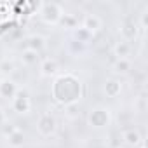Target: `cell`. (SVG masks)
<instances>
[{
	"instance_id": "obj_3",
	"label": "cell",
	"mask_w": 148,
	"mask_h": 148,
	"mask_svg": "<svg viewBox=\"0 0 148 148\" xmlns=\"http://www.w3.org/2000/svg\"><path fill=\"white\" fill-rule=\"evenodd\" d=\"M87 122L94 129H105V127H108L112 124V113L105 106H96V108H92L89 112Z\"/></svg>"
},
{
	"instance_id": "obj_23",
	"label": "cell",
	"mask_w": 148,
	"mask_h": 148,
	"mask_svg": "<svg viewBox=\"0 0 148 148\" xmlns=\"http://www.w3.org/2000/svg\"><path fill=\"white\" fill-rule=\"evenodd\" d=\"M16 129H18L16 125H4V127H2V131H4V134H5V138H7L11 132H14Z\"/></svg>"
},
{
	"instance_id": "obj_19",
	"label": "cell",
	"mask_w": 148,
	"mask_h": 148,
	"mask_svg": "<svg viewBox=\"0 0 148 148\" xmlns=\"http://www.w3.org/2000/svg\"><path fill=\"white\" fill-rule=\"evenodd\" d=\"M64 115L68 119H77L80 115V103H73V105L64 106Z\"/></svg>"
},
{
	"instance_id": "obj_24",
	"label": "cell",
	"mask_w": 148,
	"mask_h": 148,
	"mask_svg": "<svg viewBox=\"0 0 148 148\" xmlns=\"http://www.w3.org/2000/svg\"><path fill=\"white\" fill-rule=\"evenodd\" d=\"M5 122V112H4V108L0 106V125H2Z\"/></svg>"
},
{
	"instance_id": "obj_22",
	"label": "cell",
	"mask_w": 148,
	"mask_h": 148,
	"mask_svg": "<svg viewBox=\"0 0 148 148\" xmlns=\"http://www.w3.org/2000/svg\"><path fill=\"white\" fill-rule=\"evenodd\" d=\"M139 26H141V30H146V26H148V11H145V12L141 14V21H139Z\"/></svg>"
},
{
	"instance_id": "obj_15",
	"label": "cell",
	"mask_w": 148,
	"mask_h": 148,
	"mask_svg": "<svg viewBox=\"0 0 148 148\" xmlns=\"http://www.w3.org/2000/svg\"><path fill=\"white\" fill-rule=\"evenodd\" d=\"M73 40H77V42H80V44L87 45V44L92 40V35H91L87 30H84L82 26H79V28L73 30Z\"/></svg>"
},
{
	"instance_id": "obj_25",
	"label": "cell",
	"mask_w": 148,
	"mask_h": 148,
	"mask_svg": "<svg viewBox=\"0 0 148 148\" xmlns=\"http://www.w3.org/2000/svg\"><path fill=\"white\" fill-rule=\"evenodd\" d=\"M138 148H146V145H145V143H141V145H139Z\"/></svg>"
},
{
	"instance_id": "obj_17",
	"label": "cell",
	"mask_w": 148,
	"mask_h": 148,
	"mask_svg": "<svg viewBox=\"0 0 148 148\" xmlns=\"http://www.w3.org/2000/svg\"><path fill=\"white\" fill-rule=\"evenodd\" d=\"M59 25L64 26L66 30H75V28H79V21H77V18L73 16V14H63Z\"/></svg>"
},
{
	"instance_id": "obj_5",
	"label": "cell",
	"mask_w": 148,
	"mask_h": 148,
	"mask_svg": "<svg viewBox=\"0 0 148 148\" xmlns=\"http://www.w3.org/2000/svg\"><path fill=\"white\" fill-rule=\"evenodd\" d=\"M18 92H19V89H18V86H16L14 80H11V79H0V98H2V99L12 101Z\"/></svg>"
},
{
	"instance_id": "obj_14",
	"label": "cell",
	"mask_w": 148,
	"mask_h": 148,
	"mask_svg": "<svg viewBox=\"0 0 148 148\" xmlns=\"http://www.w3.org/2000/svg\"><path fill=\"white\" fill-rule=\"evenodd\" d=\"M7 143H9L11 148H21V146L25 145V132L18 127L14 132H11V134L7 136Z\"/></svg>"
},
{
	"instance_id": "obj_11",
	"label": "cell",
	"mask_w": 148,
	"mask_h": 148,
	"mask_svg": "<svg viewBox=\"0 0 148 148\" xmlns=\"http://www.w3.org/2000/svg\"><path fill=\"white\" fill-rule=\"evenodd\" d=\"M26 49H30V51L40 54V52L45 49V38H44L42 35H37V33L30 35V37L26 38Z\"/></svg>"
},
{
	"instance_id": "obj_18",
	"label": "cell",
	"mask_w": 148,
	"mask_h": 148,
	"mask_svg": "<svg viewBox=\"0 0 148 148\" xmlns=\"http://www.w3.org/2000/svg\"><path fill=\"white\" fill-rule=\"evenodd\" d=\"M131 70V61L129 59H117L113 63V71L120 73V75H125V73Z\"/></svg>"
},
{
	"instance_id": "obj_21",
	"label": "cell",
	"mask_w": 148,
	"mask_h": 148,
	"mask_svg": "<svg viewBox=\"0 0 148 148\" xmlns=\"http://www.w3.org/2000/svg\"><path fill=\"white\" fill-rule=\"evenodd\" d=\"M0 71H2V73H12L14 71V63L9 61V59L0 61Z\"/></svg>"
},
{
	"instance_id": "obj_12",
	"label": "cell",
	"mask_w": 148,
	"mask_h": 148,
	"mask_svg": "<svg viewBox=\"0 0 148 148\" xmlns=\"http://www.w3.org/2000/svg\"><path fill=\"white\" fill-rule=\"evenodd\" d=\"M120 33L124 35L125 42H127V40H134V38L138 37V33H139V28H138V25H136L134 21H125V23L120 26Z\"/></svg>"
},
{
	"instance_id": "obj_13",
	"label": "cell",
	"mask_w": 148,
	"mask_h": 148,
	"mask_svg": "<svg viewBox=\"0 0 148 148\" xmlns=\"http://www.w3.org/2000/svg\"><path fill=\"white\" fill-rule=\"evenodd\" d=\"M113 54L117 56V59H129V54H131V45H129V42H125V40L117 42L115 47H113Z\"/></svg>"
},
{
	"instance_id": "obj_2",
	"label": "cell",
	"mask_w": 148,
	"mask_h": 148,
	"mask_svg": "<svg viewBox=\"0 0 148 148\" xmlns=\"http://www.w3.org/2000/svg\"><path fill=\"white\" fill-rule=\"evenodd\" d=\"M63 14H64V12H63V7H61L58 2H42V4H40L38 16H40V19H42L45 25H51V26L59 25Z\"/></svg>"
},
{
	"instance_id": "obj_6",
	"label": "cell",
	"mask_w": 148,
	"mask_h": 148,
	"mask_svg": "<svg viewBox=\"0 0 148 148\" xmlns=\"http://www.w3.org/2000/svg\"><path fill=\"white\" fill-rule=\"evenodd\" d=\"M12 110H14L18 115H26V113H30V110H32V101H30V98H28L25 92H18L16 98L12 99Z\"/></svg>"
},
{
	"instance_id": "obj_16",
	"label": "cell",
	"mask_w": 148,
	"mask_h": 148,
	"mask_svg": "<svg viewBox=\"0 0 148 148\" xmlns=\"http://www.w3.org/2000/svg\"><path fill=\"white\" fill-rule=\"evenodd\" d=\"M38 59H40L38 52H33V51H30V49H25V51L21 52V63L26 64V66H33V64H37Z\"/></svg>"
},
{
	"instance_id": "obj_1",
	"label": "cell",
	"mask_w": 148,
	"mask_h": 148,
	"mask_svg": "<svg viewBox=\"0 0 148 148\" xmlns=\"http://www.w3.org/2000/svg\"><path fill=\"white\" fill-rule=\"evenodd\" d=\"M51 98L63 108L73 103H80L84 98V84L71 71L58 73L51 84Z\"/></svg>"
},
{
	"instance_id": "obj_20",
	"label": "cell",
	"mask_w": 148,
	"mask_h": 148,
	"mask_svg": "<svg viewBox=\"0 0 148 148\" xmlns=\"http://www.w3.org/2000/svg\"><path fill=\"white\" fill-rule=\"evenodd\" d=\"M68 49H70V52H73V54H82L84 51H86V45L84 44H80V42H77V40H71L70 44H68Z\"/></svg>"
},
{
	"instance_id": "obj_7",
	"label": "cell",
	"mask_w": 148,
	"mask_h": 148,
	"mask_svg": "<svg viewBox=\"0 0 148 148\" xmlns=\"http://www.w3.org/2000/svg\"><path fill=\"white\" fill-rule=\"evenodd\" d=\"M59 73V64L54 58H44L40 61V75L45 77V79H54Z\"/></svg>"
},
{
	"instance_id": "obj_10",
	"label": "cell",
	"mask_w": 148,
	"mask_h": 148,
	"mask_svg": "<svg viewBox=\"0 0 148 148\" xmlns=\"http://www.w3.org/2000/svg\"><path fill=\"white\" fill-rule=\"evenodd\" d=\"M103 92H105L106 98H117V96L122 92V84H120V80H117V79H108V80L105 82V86H103Z\"/></svg>"
},
{
	"instance_id": "obj_4",
	"label": "cell",
	"mask_w": 148,
	"mask_h": 148,
	"mask_svg": "<svg viewBox=\"0 0 148 148\" xmlns=\"http://www.w3.org/2000/svg\"><path fill=\"white\" fill-rule=\"evenodd\" d=\"M37 131H38V134L44 136V138L54 136L56 131H58V120H56V117H54L52 113H49V112L42 113V115L38 117V120H37Z\"/></svg>"
},
{
	"instance_id": "obj_8",
	"label": "cell",
	"mask_w": 148,
	"mask_h": 148,
	"mask_svg": "<svg viewBox=\"0 0 148 148\" xmlns=\"http://www.w3.org/2000/svg\"><path fill=\"white\" fill-rule=\"evenodd\" d=\"M80 26H82L84 30H87L91 35H94V33H98V32L103 28V21H101V18L96 16V14H86Z\"/></svg>"
},
{
	"instance_id": "obj_9",
	"label": "cell",
	"mask_w": 148,
	"mask_h": 148,
	"mask_svg": "<svg viewBox=\"0 0 148 148\" xmlns=\"http://www.w3.org/2000/svg\"><path fill=\"white\" fill-rule=\"evenodd\" d=\"M122 141L131 148H138L143 143V136L138 129H125L122 132Z\"/></svg>"
}]
</instances>
